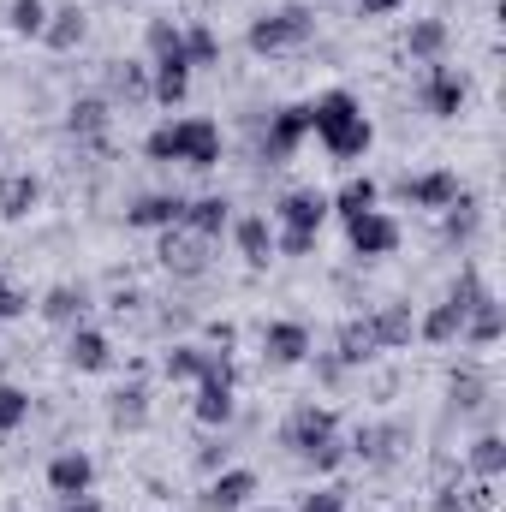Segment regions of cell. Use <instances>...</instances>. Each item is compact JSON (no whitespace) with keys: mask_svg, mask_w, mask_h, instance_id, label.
I'll return each mask as SVG.
<instances>
[{"mask_svg":"<svg viewBox=\"0 0 506 512\" xmlns=\"http://www.w3.org/2000/svg\"><path fill=\"white\" fill-rule=\"evenodd\" d=\"M24 417H30V393L12 382H0V435H12V429H24Z\"/></svg>","mask_w":506,"mask_h":512,"instance_id":"8d00e7d4","label":"cell"},{"mask_svg":"<svg viewBox=\"0 0 506 512\" xmlns=\"http://www.w3.org/2000/svg\"><path fill=\"white\" fill-rule=\"evenodd\" d=\"M483 393H489V387H483V376H477V370L453 376V405H459V411H477V405H483Z\"/></svg>","mask_w":506,"mask_h":512,"instance_id":"ab89813d","label":"cell"},{"mask_svg":"<svg viewBox=\"0 0 506 512\" xmlns=\"http://www.w3.org/2000/svg\"><path fill=\"white\" fill-rule=\"evenodd\" d=\"M36 310H42V322H54V328H66V334H72V328H84L90 298H84V286H48Z\"/></svg>","mask_w":506,"mask_h":512,"instance_id":"7402d4cb","label":"cell"},{"mask_svg":"<svg viewBox=\"0 0 506 512\" xmlns=\"http://www.w3.org/2000/svg\"><path fill=\"white\" fill-rule=\"evenodd\" d=\"M114 96L149 102V66H143V60H114Z\"/></svg>","mask_w":506,"mask_h":512,"instance_id":"d590c367","label":"cell"},{"mask_svg":"<svg viewBox=\"0 0 506 512\" xmlns=\"http://www.w3.org/2000/svg\"><path fill=\"white\" fill-rule=\"evenodd\" d=\"M429 512H465V495H459V489H435Z\"/></svg>","mask_w":506,"mask_h":512,"instance_id":"ee69618b","label":"cell"},{"mask_svg":"<svg viewBox=\"0 0 506 512\" xmlns=\"http://www.w3.org/2000/svg\"><path fill=\"white\" fill-rule=\"evenodd\" d=\"M239 370H233V352H215V364H209V376L197 382V399H191V417L203 423V429H227L233 423V411H239Z\"/></svg>","mask_w":506,"mask_h":512,"instance_id":"5b68a950","label":"cell"},{"mask_svg":"<svg viewBox=\"0 0 506 512\" xmlns=\"http://www.w3.org/2000/svg\"><path fill=\"white\" fill-rule=\"evenodd\" d=\"M310 352H316V340H310L304 322H268V328H262V358H268V364L298 370V364H310Z\"/></svg>","mask_w":506,"mask_h":512,"instance_id":"4fadbf2b","label":"cell"},{"mask_svg":"<svg viewBox=\"0 0 506 512\" xmlns=\"http://www.w3.org/2000/svg\"><path fill=\"white\" fill-rule=\"evenodd\" d=\"M233 245L245 256V268H268V262H274V227H268L262 215H239V221H233Z\"/></svg>","mask_w":506,"mask_h":512,"instance_id":"cb8c5ba5","label":"cell"},{"mask_svg":"<svg viewBox=\"0 0 506 512\" xmlns=\"http://www.w3.org/2000/svg\"><path fill=\"white\" fill-rule=\"evenodd\" d=\"M310 131L322 137V149L334 161H364L370 143H376V126H370V114L352 90H322L310 102Z\"/></svg>","mask_w":506,"mask_h":512,"instance_id":"6da1fadb","label":"cell"},{"mask_svg":"<svg viewBox=\"0 0 506 512\" xmlns=\"http://www.w3.org/2000/svg\"><path fill=\"white\" fill-rule=\"evenodd\" d=\"M298 512H346V489H340V483H328V489H310V495L298 501Z\"/></svg>","mask_w":506,"mask_h":512,"instance_id":"60d3db41","label":"cell"},{"mask_svg":"<svg viewBox=\"0 0 506 512\" xmlns=\"http://www.w3.org/2000/svg\"><path fill=\"white\" fill-rule=\"evenodd\" d=\"M209 364H215V346H191V340H179V346L161 358V376H167V382H203Z\"/></svg>","mask_w":506,"mask_h":512,"instance_id":"83f0119b","label":"cell"},{"mask_svg":"<svg viewBox=\"0 0 506 512\" xmlns=\"http://www.w3.org/2000/svg\"><path fill=\"white\" fill-rule=\"evenodd\" d=\"M340 435V411L334 405H316V399H304V405H292L286 411V423H280V447L292 453V459H310L322 441H334Z\"/></svg>","mask_w":506,"mask_h":512,"instance_id":"8992f818","label":"cell"},{"mask_svg":"<svg viewBox=\"0 0 506 512\" xmlns=\"http://www.w3.org/2000/svg\"><path fill=\"white\" fill-rule=\"evenodd\" d=\"M149 393L143 387H126V393H114V423L120 429H143V417H149V405H143Z\"/></svg>","mask_w":506,"mask_h":512,"instance_id":"74e56055","label":"cell"},{"mask_svg":"<svg viewBox=\"0 0 506 512\" xmlns=\"http://www.w3.org/2000/svg\"><path fill=\"white\" fill-rule=\"evenodd\" d=\"M274 256H310L316 251V239H322V227H328V191H316V185H298V191H286L280 203H274Z\"/></svg>","mask_w":506,"mask_h":512,"instance_id":"3957f363","label":"cell"},{"mask_svg":"<svg viewBox=\"0 0 506 512\" xmlns=\"http://www.w3.org/2000/svg\"><path fill=\"white\" fill-rule=\"evenodd\" d=\"M179 215H185V197L179 191H143L126 209V227H137V233H167V227H179Z\"/></svg>","mask_w":506,"mask_h":512,"instance_id":"2e32d148","label":"cell"},{"mask_svg":"<svg viewBox=\"0 0 506 512\" xmlns=\"http://www.w3.org/2000/svg\"><path fill=\"white\" fill-rule=\"evenodd\" d=\"M310 36H316V12H310L304 0L262 12V18H251V30H245L251 54H292V48H304Z\"/></svg>","mask_w":506,"mask_h":512,"instance_id":"277c9868","label":"cell"},{"mask_svg":"<svg viewBox=\"0 0 506 512\" xmlns=\"http://www.w3.org/2000/svg\"><path fill=\"white\" fill-rule=\"evenodd\" d=\"M501 471H506V441L489 429V435L471 441V477H477V483H495Z\"/></svg>","mask_w":506,"mask_h":512,"instance_id":"1f68e13d","label":"cell"},{"mask_svg":"<svg viewBox=\"0 0 506 512\" xmlns=\"http://www.w3.org/2000/svg\"><path fill=\"white\" fill-rule=\"evenodd\" d=\"M209 346L227 352V346H233V322H209Z\"/></svg>","mask_w":506,"mask_h":512,"instance_id":"bcb514c9","label":"cell"},{"mask_svg":"<svg viewBox=\"0 0 506 512\" xmlns=\"http://www.w3.org/2000/svg\"><path fill=\"white\" fill-rule=\"evenodd\" d=\"M245 512H280V507H245Z\"/></svg>","mask_w":506,"mask_h":512,"instance_id":"c3c4849f","label":"cell"},{"mask_svg":"<svg viewBox=\"0 0 506 512\" xmlns=\"http://www.w3.org/2000/svg\"><path fill=\"white\" fill-rule=\"evenodd\" d=\"M304 137H310V102H292V108H274V120H268V131H262V161H268V167H280V161H292Z\"/></svg>","mask_w":506,"mask_h":512,"instance_id":"ba28073f","label":"cell"},{"mask_svg":"<svg viewBox=\"0 0 506 512\" xmlns=\"http://www.w3.org/2000/svg\"><path fill=\"white\" fill-rule=\"evenodd\" d=\"M90 489H96V459H90V453L66 447V453L48 459V495H60V501H84Z\"/></svg>","mask_w":506,"mask_h":512,"instance_id":"7c38bea8","label":"cell"},{"mask_svg":"<svg viewBox=\"0 0 506 512\" xmlns=\"http://www.w3.org/2000/svg\"><path fill=\"white\" fill-rule=\"evenodd\" d=\"M143 155L161 161V167L185 161V167L209 173V167H221V126L203 120V114H191V120H167V126H155L149 137H143Z\"/></svg>","mask_w":506,"mask_h":512,"instance_id":"7a4b0ae2","label":"cell"},{"mask_svg":"<svg viewBox=\"0 0 506 512\" xmlns=\"http://www.w3.org/2000/svg\"><path fill=\"white\" fill-rule=\"evenodd\" d=\"M197 471H209V477H215V471H227V447H221V441H209V447L197 453Z\"/></svg>","mask_w":506,"mask_h":512,"instance_id":"7bdbcfd3","label":"cell"},{"mask_svg":"<svg viewBox=\"0 0 506 512\" xmlns=\"http://www.w3.org/2000/svg\"><path fill=\"white\" fill-rule=\"evenodd\" d=\"M459 328H465V310L441 298V304L417 322V340H423V346H453V340H459Z\"/></svg>","mask_w":506,"mask_h":512,"instance_id":"f546056e","label":"cell"},{"mask_svg":"<svg viewBox=\"0 0 506 512\" xmlns=\"http://www.w3.org/2000/svg\"><path fill=\"white\" fill-rule=\"evenodd\" d=\"M42 203V179L24 167V173H6L0 179V221H24L30 209Z\"/></svg>","mask_w":506,"mask_h":512,"instance_id":"484cf974","label":"cell"},{"mask_svg":"<svg viewBox=\"0 0 506 512\" xmlns=\"http://www.w3.org/2000/svg\"><path fill=\"white\" fill-rule=\"evenodd\" d=\"M370 334H376L381 352L411 346V340H417V316H411V304H381L376 316H370Z\"/></svg>","mask_w":506,"mask_h":512,"instance_id":"603a6c76","label":"cell"},{"mask_svg":"<svg viewBox=\"0 0 506 512\" xmlns=\"http://www.w3.org/2000/svg\"><path fill=\"white\" fill-rule=\"evenodd\" d=\"M405 0H358V18H387V12H399Z\"/></svg>","mask_w":506,"mask_h":512,"instance_id":"f6af8a7d","label":"cell"},{"mask_svg":"<svg viewBox=\"0 0 506 512\" xmlns=\"http://www.w3.org/2000/svg\"><path fill=\"white\" fill-rule=\"evenodd\" d=\"M381 203V185L370 173H358V179H346L334 197H328V215H340V221H352V215H364V209H376Z\"/></svg>","mask_w":506,"mask_h":512,"instance_id":"f1b7e54d","label":"cell"},{"mask_svg":"<svg viewBox=\"0 0 506 512\" xmlns=\"http://www.w3.org/2000/svg\"><path fill=\"white\" fill-rule=\"evenodd\" d=\"M346 245H352V256H364V262L393 256L399 251V221H393L387 209H364V215L346 221Z\"/></svg>","mask_w":506,"mask_h":512,"instance_id":"9c48e42d","label":"cell"},{"mask_svg":"<svg viewBox=\"0 0 506 512\" xmlns=\"http://www.w3.org/2000/svg\"><path fill=\"white\" fill-rule=\"evenodd\" d=\"M84 36H90V18H84L78 6H54V12H48V24H42V42H48L54 54L84 48Z\"/></svg>","mask_w":506,"mask_h":512,"instance_id":"d4e9b609","label":"cell"},{"mask_svg":"<svg viewBox=\"0 0 506 512\" xmlns=\"http://www.w3.org/2000/svg\"><path fill=\"white\" fill-rule=\"evenodd\" d=\"M143 48H149V60L185 54V30H179L173 18H149V24H143Z\"/></svg>","mask_w":506,"mask_h":512,"instance_id":"d6a6232c","label":"cell"},{"mask_svg":"<svg viewBox=\"0 0 506 512\" xmlns=\"http://www.w3.org/2000/svg\"><path fill=\"white\" fill-rule=\"evenodd\" d=\"M459 191H465V185H459V173H453V167H435V173H417V179L405 173V179L393 185V197H399V203H411V209H429V215H441V209H447Z\"/></svg>","mask_w":506,"mask_h":512,"instance_id":"30bf717a","label":"cell"},{"mask_svg":"<svg viewBox=\"0 0 506 512\" xmlns=\"http://www.w3.org/2000/svg\"><path fill=\"white\" fill-rule=\"evenodd\" d=\"M185 96H191V66H185V54L149 60V102H161V108H179Z\"/></svg>","mask_w":506,"mask_h":512,"instance_id":"e0dca14e","label":"cell"},{"mask_svg":"<svg viewBox=\"0 0 506 512\" xmlns=\"http://www.w3.org/2000/svg\"><path fill=\"white\" fill-rule=\"evenodd\" d=\"M24 310H30V292H24V286H12V280L0 274V322H18Z\"/></svg>","mask_w":506,"mask_h":512,"instance_id":"b9f144b4","label":"cell"},{"mask_svg":"<svg viewBox=\"0 0 506 512\" xmlns=\"http://www.w3.org/2000/svg\"><path fill=\"white\" fill-rule=\"evenodd\" d=\"M108 126H114V108L102 102V96H78L72 108H66V131L78 137V143H108Z\"/></svg>","mask_w":506,"mask_h":512,"instance_id":"44dd1931","label":"cell"},{"mask_svg":"<svg viewBox=\"0 0 506 512\" xmlns=\"http://www.w3.org/2000/svg\"><path fill=\"white\" fill-rule=\"evenodd\" d=\"M161 268L167 274H179V280H197V274H209V239H197V233H185V227H167L161 233Z\"/></svg>","mask_w":506,"mask_h":512,"instance_id":"8fae6325","label":"cell"},{"mask_svg":"<svg viewBox=\"0 0 506 512\" xmlns=\"http://www.w3.org/2000/svg\"><path fill=\"white\" fill-rule=\"evenodd\" d=\"M501 334H506V304H501V292H489V286H483V298L471 304V316H465L459 340H471V346H495Z\"/></svg>","mask_w":506,"mask_h":512,"instance_id":"d6986e66","label":"cell"},{"mask_svg":"<svg viewBox=\"0 0 506 512\" xmlns=\"http://www.w3.org/2000/svg\"><path fill=\"white\" fill-rule=\"evenodd\" d=\"M256 495V471L245 465H227V471H215L209 477V489H203V512H245Z\"/></svg>","mask_w":506,"mask_h":512,"instance_id":"5bb4252c","label":"cell"},{"mask_svg":"<svg viewBox=\"0 0 506 512\" xmlns=\"http://www.w3.org/2000/svg\"><path fill=\"white\" fill-rule=\"evenodd\" d=\"M376 352L381 346H376V334H370V316L340 322V334H334V364H340V370H364Z\"/></svg>","mask_w":506,"mask_h":512,"instance_id":"ffe728a7","label":"cell"},{"mask_svg":"<svg viewBox=\"0 0 506 512\" xmlns=\"http://www.w3.org/2000/svg\"><path fill=\"white\" fill-rule=\"evenodd\" d=\"M48 12H54L48 0H12V6H6V30H12V36H36V42H42Z\"/></svg>","mask_w":506,"mask_h":512,"instance_id":"836d02e7","label":"cell"},{"mask_svg":"<svg viewBox=\"0 0 506 512\" xmlns=\"http://www.w3.org/2000/svg\"><path fill=\"white\" fill-rule=\"evenodd\" d=\"M346 453H352V447H346V441L334 435V441H322V447H316V453H310L304 465H310L316 477H328V471H340V465H346Z\"/></svg>","mask_w":506,"mask_h":512,"instance_id":"f35d334b","label":"cell"},{"mask_svg":"<svg viewBox=\"0 0 506 512\" xmlns=\"http://www.w3.org/2000/svg\"><path fill=\"white\" fill-rule=\"evenodd\" d=\"M405 48H411V60L435 66V60L447 54V24H441V18H417V24H411V36H405Z\"/></svg>","mask_w":506,"mask_h":512,"instance_id":"4dcf8cb0","label":"cell"},{"mask_svg":"<svg viewBox=\"0 0 506 512\" xmlns=\"http://www.w3.org/2000/svg\"><path fill=\"white\" fill-rule=\"evenodd\" d=\"M477 227H483V203H477L471 191H459V197L441 209V233H447V245H471Z\"/></svg>","mask_w":506,"mask_h":512,"instance_id":"4316f807","label":"cell"},{"mask_svg":"<svg viewBox=\"0 0 506 512\" xmlns=\"http://www.w3.org/2000/svg\"><path fill=\"white\" fill-rule=\"evenodd\" d=\"M66 364H72L78 376H108V370H114V340L84 322V328H72V340H66Z\"/></svg>","mask_w":506,"mask_h":512,"instance_id":"9a60e30c","label":"cell"},{"mask_svg":"<svg viewBox=\"0 0 506 512\" xmlns=\"http://www.w3.org/2000/svg\"><path fill=\"white\" fill-rule=\"evenodd\" d=\"M60 512H102V507H96V501L84 495V501H60Z\"/></svg>","mask_w":506,"mask_h":512,"instance_id":"7dc6e473","label":"cell"},{"mask_svg":"<svg viewBox=\"0 0 506 512\" xmlns=\"http://www.w3.org/2000/svg\"><path fill=\"white\" fill-rule=\"evenodd\" d=\"M185 66L197 72V66H221V36L209 30V24H191L185 30Z\"/></svg>","mask_w":506,"mask_h":512,"instance_id":"e575fe53","label":"cell"},{"mask_svg":"<svg viewBox=\"0 0 506 512\" xmlns=\"http://www.w3.org/2000/svg\"><path fill=\"white\" fill-rule=\"evenodd\" d=\"M423 108L435 114V120H459L465 114V102H471V84H465V72L459 66H447V60H435L429 72H423Z\"/></svg>","mask_w":506,"mask_h":512,"instance_id":"52a82bcc","label":"cell"},{"mask_svg":"<svg viewBox=\"0 0 506 512\" xmlns=\"http://www.w3.org/2000/svg\"><path fill=\"white\" fill-rule=\"evenodd\" d=\"M179 227L215 245V239L233 227V203H227V197H185V215H179Z\"/></svg>","mask_w":506,"mask_h":512,"instance_id":"ac0fdd59","label":"cell"}]
</instances>
